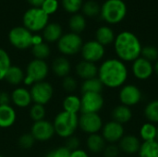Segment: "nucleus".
Segmentation results:
<instances>
[{
	"mask_svg": "<svg viewBox=\"0 0 158 157\" xmlns=\"http://www.w3.org/2000/svg\"><path fill=\"white\" fill-rule=\"evenodd\" d=\"M129 71L125 63L118 58H108L98 68L97 77L104 87L121 88L128 80Z\"/></svg>",
	"mask_w": 158,
	"mask_h": 157,
	"instance_id": "obj_1",
	"label": "nucleus"
},
{
	"mask_svg": "<svg viewBox=\"0 0 158 157\" xmlns=\"http://www.w3.org/2000/svg\"><path fill=\"white\" fill-rule=\"evenodd\" d=\"M113 43L118 59L124 63L133 62L141 56L142 43L139 38L131 31H121L116 36Z\"/></svg>",
	"mask_w": 158,
	"mask_h": 157,
	"instance_id": "obj_2",
	"label": "nucleus"
},
{
	"mask_svg": "<svg viewBox=\"0 0 158 157\" xmlns=\"http://www.w3.org/2000/svg\"><path fill=\"white\" fill-rule=\"evenodd\" d=\"M53 126L55 133L63 139H68L74 135L79 128V116L66 111H61L54 118Z\"/></svg>",
	"mask_w": 158,
	"mask_h": 157,
	"instance_id": "obj_3",
	"label": "nucleus"
},
{
	"mask_svg": "<svg viewBox=\"0 0 158 157\" xmlns=\"http://www.w3.org/2000/svg\"><path fill=\"white\" fill-rule=\"evenodd\" d=\"M102 19L109 24L121 22L127 14V6L123 0H106L101 6Z\"/></svg>",
	"mask_w": 158,
	"mask_h": 157,
	"instance_id": "obj_4",
	"label": "nucleus"
},
{
	"mask_svg": "<svg viewBox=\"0 0 158 157\" xmlns=\"http://www.w3.org/2000/svg\"><path fill=\"white\" fill-rule=\"evenodd\" d=\"M50 68L45 60L33 58L31 60L25 70V78L23 83L26 86H31L35 82L45 81L48 77Z\"/></svg>",
	"mask_w": 158,
	"mask_h": 157,
	"instance_id": "obj_5",
	"label": "nucleus"
},
{
	"mask_svg": "<svg viewBox=\"0 0 158 157\" xmlns=\"http://www.w3.org/2000/svg\"><path fill=\"white\" fill-rule=\"evenodd\" d=\"M49 16L41 7H31L22 17L23 26L31 32L41 31L48 24Z\"/></svg>",
	"mask_w": 158,
	"mask_h": 157,
	"instance_id": "obj_6",
	"label": "nucleus"
},
{
	"mask_svg": "<svg viewBox=\"0 0 158 157\" xmlns=\"http://www.w3.org/2000/svg\"><path fill=\"white\" fill-rule=\"evenodd\" d=\"M58 51L64 56H74L81 52L83 45L82 38L80 34L74 32H68L61 36L56 43Z\"/></svg>",
	"mask_w": 158,
	"mask_h": 157,
	"instance_id": "obj_7",
	"label": "nucleus"
},
{
	"mask_svg": "<svg viewBox=\"0 0 158 157\" xmlns=\"http://www.w3.org/2000/svg\"><path fill=\"white\" fill-rule=\"evenodd\" d=\"M32 32L24 26H17L9 31L8 41L13 47L25 50L32 46Z\"/></svg>",
	"mask_w": 158,
	"mask_h": 157,
	"instance_id": "obj_8",
	"label": "nucleus"
},
{
	"mask_svg": "<svg viewBox=\"0 0 158 157\" xmlns=\"http://www.w3.org/2000/svg\"><path fill=\"white\" fill-rule=\"evenodd\" d=\"M54 92L55 90L53 85L46 81L35 82L30 88L33 104H39L43 105H47L52 100Z\"/></svg>",
	"mask_w": 158,
	"mask_h": 157,
	"instance_id": "obj_9",
	"label": "nucleus"
},
{
	"mask_svg": "<svg viewBox=\"0 0 158 157\" xmlns=\"http://www.w3.org/2000/svg\"><path fill=\"white\" fill-rule=\"evenodd\" d=\"M103 126V119L98 113H81L79 117V128L88 135L99 133Z\"/></svg>",
	"mask_w": 158,
	"mask_h": 157,
	"instance_id": "obj_10",
	"label": "nucleus"
},
{
	"mask_svg": "<svg viewBox=\"0 0 158 157\" xmlns=\"http://www.w3.org/2000/svg\"><path fill=\"white\" fill-rule=\"evenodd\" d=\"M81 54L82 56V60L95 64L103 59L106 54V49L105 46L99 43L97 41L91 40L83 43Z\"/></svg>",
	"mask_w": 158,
	"mask_h": 157,
	"instance_id": "obj_11",
	"label": "nucleus"
},
{
	"mask_svg": "<svg viewBox=\"0 0 158 157\" xmlns=\"http://www.w3.org/2000/svg\"><path fill=\"white\" fill-rule=\"evenodd\" d=\"M118 98L121 105L128 107L138 105L143 98V93L140 88L134 84H126L120 88Z\"/></svg>",
	"mask_w": 158,
	"mask_h": 157,
	"instance_id": "obj_12",
	"label": "nucleus"
},
{
	"mask_svg": "<svg viewBox=\"0 0 158 157\" xmlns=\"http://www.w3.org/2000/svg\"><path fill=\"white\" fill-rule=\"evenodd\" d=\"M81 113H98L105 105V99L102 93H85L81 97Z\"/></svg>",
	"mask_w": 158,
	"mask_h": 157,
	"instance_id": "obj_13",
	"label": "nucleus"
},
{
	"mask_svg": "<svg viewBox=\"0 0 158 157\" xmlns=\"http://www.w3.org/2000/svg\"><path fill=\"white\" fill-rule=\"evenodd\" d=\"M31 133L35 141L40 143L48 142L56 135L53 123L46 119L33 122L31 128Z\"/></svg>",
	"mask_w": 158,
	"mask_h": 157,
	"instance_id": "obj_14",
	"label": "nucleus"
},
{
	"mask_svg": "<svg viewBox=\"0 0 158 157\" xmlns=\"http://www.w3.org/2000/svg\"><path fill=\"white\" fill-rule=\"evenodd\" d=\"M102 136L109 144H116L119 143V141L125 135V130L123 125L111 120L106 123L102 128Z\"/></svg>",
	"mask_w": 158,
	"mask_h": 157,
	"instance_id": "obj_15",
	"label": "nucleus"
},
{
	"mask_svg": "<svg viewBox=\"0 0 158 157\" xmlns=\"http://www.w3.org/2000/svg\"><path fill=\"white\" fill-rule=\"evenodd\" d=\"M131 72L136 79L140 81H146L151 78L155 72L154 65L152 62L140 56L132 62Z\"/></svg>",
	"mask_w": 158,
	"mask_h": 157,
	"instance_id": "obj_16",
	"label": "nucleus"
},
{
	"mask_svg": "<svg viewBox=\"0 0 158 157\" xmlns=\"http://www.w3.org/2000/svg\"><path fill=\"white\" fill-rule=\"evenodd\" d=\"M10 96H11V103L19 108H27L32 103L30 90L27 89L26 87L18 86L12 91Z\"/></svg>",
	"mask_w": 158,
	"mask_h": 157,
	"instance_id": "obj_17",
	"label": "nucleus"
},
{
	"mask_svg": "<svg viewBox=\"0 0 158 157\" xmlns=\"http://www.w3.org/2000/svg\"><path fill=\"white\" fill-rule=\"evenodd\" d=\"M75 72L79 78L85 81V80H89V79L97 77L98 67L94 63L81 60L76 65Z\"/></svg>",
	"mask_w": 158,
	"mask_h": 157,
	"instance_id": "obj_18",
	"label": "nucleus"
},
{
	"mask_svg": "<svg viewBox=\"0 0 158 157\" xmlns=\"http://www.w3.org/2000/svg\"><path fill=\"white\" fill-rule=\"evenodd\" d=\"M141 142L138 137L132 134L124 135L118 143L119 150L127 155L137 154L141 147Z\"/></svg>",
	"mask_w": 158,
	"mask_h": 157,
	"instance_id": "obj_19",
	"label": "nucleus"
},
{
	"mask_svg": "<svg viewBox=\"0 0 158 157\" xmlns=\"http://www.w3.org/2000/svg\"><path fill=\"white\" fill-rule=\"evenodd\" d=\"M51 68L53 73L57 77V78H65L69 75L70 70H71V64L69 60L64 56H57L56 57L51 65Z\"/></svg>",
	"mask_w": 158,
	"mask_h": 157,
	"instance_id": "obj_20",
	"label": "nucleus"
},
{
	"mask_svg": "<svg viewBox=\"0 0 158 157\" xmlns=\"http://www.w3.org/2000/svg\"><path fill=\"white\" fill-rule=\"evenodd\" d=\"M17 120V112L11 105H0V129L12 127Z\"/></svg>",
	"mask_w": 158,
	"mask_h": 157,
	"instance_id": "obj_21",
	"label": "nucleus"
},
{
	"mask_svg": "<svg viewBox=\"0 0 158 157\" xmlns=\"http://www.w3.org/2000/svg\"><path fill=\"white\" fill-rule=\"evenodd\" d=\"M62 35V27L56 22L48 23L43 30V39L47 43H57Z\"/></svg>",
	"mask_w": 158,
	"mask_h": 157,
	"instance_id": "obj_22",
	"label": "nucleus"
},
{
	"mask_svg": "<svg viewBox=\"0 0 158 157\" xmlns=\"http://www.w3.org/2000/svg\"><path fill=\"white\" fill-rule=\"evenodd\" d=\"M25 78V71L17 65H11L9 69L7 70L5 81L12 86H19L21 83H23Z\"/></svg>",
	"mask_w": 158,
	"mask_h": 157,
	"instance_id": "obj_23",
	"label": "nucleus"
},
{
	"mask_svg": "<svg viewBox=\"0 0 158 157\" xmlns=\"http://www.w3.org/2000/svg\"><path fill=\"white\" fill-rule=\"evenodd\" d=\"M112 120L123 125L130 122L132 118V111L131 107L123 105H117L111 112Z\"/></svg>",
	"mask_w": 158,
	"mask_h": 157,
	"instance_id": "obj_24",
	"label": "nucleus"
},
{
	"mask_svg": "<svg viewBox=\"0 0 158 157\" xmlns=\"http://www.w3.org/2000/svg\"><path fill=\"white\" fill-rule=\"evenodd\" d=\"M87 149L93 154L103 153L104 149L106 146V142L103 138V136L99 133L91 134L88 136L86 140Z\"/></svg>",
	"mask_w": 158,
	"mask_h": 157,
	"instance_id": "obj_25",
	"label": "nucleus"
},
{
	"mask_svg": "<svg viewBox=\"0 0 158 157\" xmlns=\"http://www.w3.org/2000/svg\"><path fill=\"white\" fill-rule=\"evenodd\" d=\"M115 33L110 27L107 26H101L96 30L95 32V41L101 43L104 46L109 45L114 43L115 41Z\"/></svg>",
	"mask_w": 158,
	"mask_h": 157,
	"instance_id": "obj_26",
	"label": "nucleus"
},
{
	"mask_svg": "<svg viewBox=\"0 0 158 157\" xmlns=\"http://www.w3.org/2000/svg\"><path fill=\"white\" fill-rule=\"evenodd\" d=\"M62 106L64 111L78 115V113L81 112V97H79L76 94L70 93L64 98Z\"/></svg>",
	"mask_w": 158,
	"mask_h": 157,
	"instance_id": "obj_27",
	"label": "nucleus"
},
{
	"mask_svg": "<svg viewBox=\"0 0 158 157\" xmlns=\"http://www.w3.org/2000/svg\"><path fill=\"white\" fill-rule=\"evenodd\" d=\"M104 89V85L101 82V81L98 79V77L85 80L82 81L81 85V93H102V91Z\"/></svg>",
	"mask_w": 158,
	"mask_h": 157,
	"instance_id": "obj_28",
	"label": "nucleus"
},
{
	"mask_svg": "<svg viewBox=\"0 0 158 157\" xmlns=\"http://www.w3.org/2000/svg\"><path fill=\"white\" fill-rule=\"evenodd\" d=\"M139 157H158V142L156 140L143 142L138 152Z\"/></svg>",
	"mask_w": 158,
	"mask_h": 157,
	"instance_id": "obj_29",
	"label": "nucleus"
},
{
	"mask_svg": "<svg viewBox=\"0 0 158 157\" xmlns=\"http://www.w3.org/2000/svg\"><path fill=\"white\" fill-rule=\"evenodd\" d=\"M69 26L71 32L80 34L86 28V19L84 16L81 14H79V13L73 14L69 19Z\"/></svg>",
	"mask_w": 158,
	"mask_h": 157,
	"instance_id": "obj_30",
	"label": "nucleus"
},
{
	"mask_svg": "<svg viewBox=\"0 0 158 157\" xmlns=\"http://www.w3.org/2000/svg\"><path fill=\"white\" fill-rule=\"evenodd\" d=\"M156 129H157V127L151 122L144 123L140 129V136H141L142 140L143 142H149V141L156 140Z\"/></svg>",
	"mask_w": 158,
	"mask_h": 157,
	"instance_id": "obj_31",
	"label": "nucleus"
},
{
	"mask_svg": "<svg viewBox=\"0 0 158 157\" xmlns=\"http://www.w3.org/2000/svg\"><path fill=\"white\" fill-rule=\"evenodd\" d=\"M31 53H32V56H34V58L45 60L46 58H48L50 56L51 49L47 43L43 42L39 44L33 45L31 47Z\"/></svg>",
	"mask_w": 158,
	"mask_h": 157,
	"instance_id": "obj_32",
	"label": "nucleus"
},
{
	"mask_svg": "<svg viewBox=\"0 0 158 157\" xmlns=\"http://www.w3.org/2000/svg\"><path fill=\"white\" fill-rule=\"evenodd\" d=\"M144 116L148 122L158 123V100L148 103L144 108Z\"/></svg>",
	"mask_w": 158,
	"mask_h": 157,
	"instance_id": "obj_33",
	"label": "nucleus"
},
{
	"mask_svg": "<svg viewBox=\"0 0 158 157\" xmlns=\"http://www.w3.org/2000/svg\"><path fill=\"white\" fill-rule=\"evenodd\" d=\"M29 116L33 122L44 120L46 116V108L43 105L33 104L31 105L29 110Z\"/></svg>",
	"mask_w": 158,
	"mask_h": 157,
	"instance_id": "obj_34",
	"label": "nucleus"
},
{
	"mask_svg": "<svg viewBox=\"0 0 158 157\" xmlns=\"http://www.w3.org/2000/svg\"><path fill=\"white\" fill-rule=\"evenodd\" d=\"M11 58L8 53L0 47V81H3L9 68L11 67Z\"/></svg>",
	"mask_w": 158,
	"mask_h": 157,
	"instance_id": "obj_35",
	"label": "nucleus"
},
{
	"mask_svg": "<svg viewBox=\"0 0 158 157\" xmlns=\"http://www.w3.org/2000/svg\"><path fill=\"white\" fill-rule=\"evenodd\" d=\"M81 9L85 16L93 18V17H95L100 14L101 6H99V4L96 1L89 0L85 3H83Z\"/></svg>",
	"mask_w": 158,
	"mask_h": 157,
	"instance_id": "obj_36",
	"label": "nucleus"
},
{
	"mask_svg": "<svg viewBox=\"0 0 158 157\" xmlns=\"http://www.w3.org/2000/svg\"><path fill=\"white\" fill-rule=\"evenodd\" d=\"M35 142L36 141L33 138V136L31 135V133L26 132L19 136V138L18 140V144H19V148H21L23 150H30L33 147Z\"/></svg>",
	"mask_w": 158,
	"mask_h": 157,
	"instance_id": "obj_37",
	"label": "nucleus"
},
{
	"mask_svg": "<svg viewBox=\"0 0 158 157\" xmlns=\"http://www.w3.org/2000/svg\"><path fill=\"white\" fill-rule=\"evenodd\" d=\"M141 56L150 62H156L158 60V49L154 45H145L142 48Z\"/></svg>",
	"mask_w": 158,
	"mask_h": 157,
	"instance_id": "obj_38",
	"label": "nucleus"
},
{
	"mask_svg": "<svg viewBox=\"0 0 158 157\" xmlns=\"http://www.w3.org/2000/svg\"><path fill=\"white\" fill-rule=\"evenodd\" d=\"M64 9L71 14H76L81 9L83 1L82 0H61Z\"/></svg>",
	"mask_w": 158,
	"mask_h": 157,
	"instance_id": "obj_39",
	"label": "nucleus"
},
{
	"mask_svg": "<svg viewBox=\"0 0 158 157\" xmlns=\"http://www.w3.org/2000/svg\"><path fill=\"white\" fill-rule=\"evenodd\" d=\"M62 88L66 93H73L78 88V81L74 77L69 75L62 79Z\"/></svg>",
	"mask_w": 158,
	"mask_h": 157,
	"instance_id": "obj_40",
	"label": "nucleus"
},
{
	"mask_svg": "<svg viewBox=\"0 0 158 157\" xmlns=\"http://www.w3.org/2000/svg\"><path fill=\"white\" fill-rule=\"evenodd\" d=\"M41 8L48 15L54 14L58 8V2L57 0H44L41 6Z\"/></svg>",
	"mask_w": 158,
	"mask_h": 157,
	"instance_id": "obj_41",
	"label": "nucleus"
},
{
	"mask_svg": "<svg viewBox=\"0 0 158 157\" xmlns=\"http://www.w3.org/2000/svg\"><path fill=\"white\" fill-rule=\"evenodd\" d=\"M69 155L70 151L66 146H60L50 151L45 157H69Z\"/></svg>",
	"mask_w": 158,
	"mask_h": 157,
	"instance_id": "obj_42",
	"label": "nucleus"
},
{
	"mask_svg": "<svg viewBox=\"0 0 158 157\" xmlns=\"http://www.w3.org/2000/svg\"><path fill=\"white\" fill-rule=\"evenodd\" d=\"M119 147L117 144H106V148L103 151L105 157H118L119 155Z\"/></svg>",
	"mask_w": 158,
	"mask_h": 157,
	"instance_id": "obj_43",
	"label": "nucleus"
},
{
	"mask_svg": "<svg viewBox=\"0 0 158 157\" xmlns=\"http://www.w3.org/2000/svg\"><path fill=\"white\" fill-rule=\"evenodd\" d=\"M66 144L64 146H66L70 152L72 151H75L77 149H80V146H81V141L78 137L76 136H71L68 139H66Z\"/></svg>",
	"mask_w": 158,
	"mask_h": 157,
	"instance_id": "obj_44",
	"label": "nucleus"
},
{
	"mask_svg": "<svg viewBox=\"0 0 158 157\" xmlns=\"http://www.w3.org/2000/svg\"><path fill=\"white\" fill-rule=\"evenodd\" d=\"M11 104V96L6 91L0 92V105H7Z\"/></svg>",
	"mask_w": 158,
	"mask_h": 157,
	"instance_id": "obj_45",
	"label": "nucleus"
},
{
	"mask_svg": "<svg viewBox=\"0 0 158 157\" xmlns=\"http://www.w3.org/2000/svg\"><path fill=\"white\" fill-rule=\"evenodd\" d=\"M69 157H89L87 152H85L84 150L82 149H77L75 151H72L70 152V155Z\"/></svg>",
	"mask_w": 158,
	"mask_h": 157,
	"instance_id": "obj_46",
	"label": "nucleus"
},
{
	"mask_svg": "<svg viewBox=\"0 0 158 157\" xmlns=\"http://www.w3.org/2000/svg\"><path fill=\"white\" fill-rule=\"evenodd\" d=\"M43 42H44L43 36L39 35V34H33V36H32V46L36 45V44H39V43H41Z\"/></svg>",
	"mask_w": 158,
	"mask_h": 157,
	"instance_id": "obj_47",
	"label": "nucleus"
},
{
	"mask_svg": "<svg viewBox=\"0 0 158 157\" xmlns=\"http://www.w3.org/2000/svg\"><path fill=\"white\" fill-rule=\"evenodd\" d=\"M44 0H27V2L32 6V7H41L42 4Z\"/></svg>",
	"mask_w": 158,
	"mask_h": 157,
	"instance_id": "obj_48",
	"label": "nucleus"
},
{
	"mask_svg": "<svg viewBox=\"0 0 158 157\" xmlns=\"http://www.w3.org/2000/svg\"><path fill=\"white\" fill-rule=\"evenodd\" d=\"M154 70H155L156 74L158 76V60L156 62V64L154 65Z\"/></svg>",
	"mask_w": 158,
	"mask_h": 157,
	"instance_id": "obj_49",
	"label": "nucleus"
},
{
	"mask_svg": "<svg viewBox=\"0 0 158 157\" xmlns=\"http://www.w3.org/2000/svg\"><path fill=\"white\" fill-rule=\"evenodd\" d=\"M156 140L158 142V127L157 129H156Z\"/></svg>",
	"mask_w": 158,
	"mask_h": 157,
	"instance_id": "obj_50",
	"label": "nucleus"
},
{
	"mask_svg": "<svg viewBox=\"0 0 158 157\" xmlns=\"http://www.w3.org/2000/svg\"><path fill=\"white\" fill-rule=\"evenodd\" d=\"M0 157H5V156H3V155H0Z\"/></svg>",
	"mask_w": 158,
	"mask_h": 157,
	"instance_id": "obj_51",
	"label": "nucleus"
}]
</instances>
